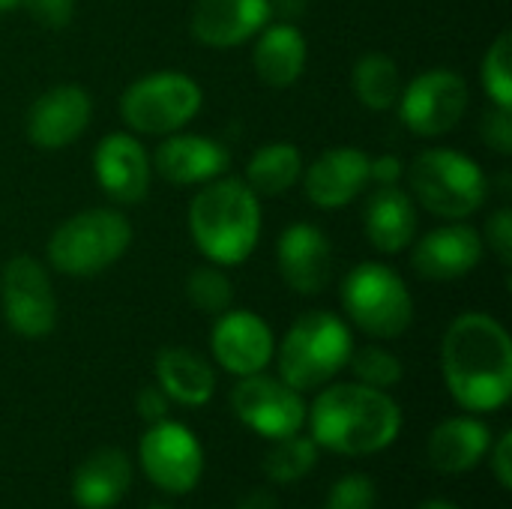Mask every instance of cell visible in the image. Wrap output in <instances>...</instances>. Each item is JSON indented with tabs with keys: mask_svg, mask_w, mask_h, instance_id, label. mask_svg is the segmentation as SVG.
<instances>
[{
	"mask_svg": "<svg viewBox=\"0 0 512 509\" xmlns=\"http://www.w3.org/2000/svg\"><path fill=\"white\" fill-rule=\"evenodd\" d=\"M441 372L450 396L468 414L501 411L512 396V339L486 312L459 315L441 342Z\"/></svg>",
	"mask_w": 512,
	"mask_h": 509,
	"instance_id": "obj_1",
	"label": "cell"
},
{
	"mask_svg": "<svg viewBox=\"0 0 512 509\" xmlns=\"http://www.w3.org/2000/svg\"><path fill=\"white\" fill-rule=\"evenodd\" d=\"M309 435L321 450L339 456H375L402 432V408L387 390L360 381L327 384L306 411Z\"/></svg>",
	"mask_w": 512,
	"mask_h": 509,
	"instance_id": "obj_2",
	"label": "cell"
},
{
	"mask_svg": "<svg viewBox=\"0 0 512 509\" xmlns=\"http://www.w3.org/2000/svg\"><path fill=\"white\" fill-rule=\"evenodd\" d=\"M195 249L219 267L243 264L261 240V198L240 177H216L189 204Z\"/></svg>",
	"mask_w": 512,
	"mask_h": 509,
	"instance_id": "obj_3",
	"label": "cell"
},
{
	"mask_svg": "<svg viewBox=\"0 0 512 509\" xmlns=\"http://www.w3.org/2000/svg\"><path fill=\"white\" fill-rule=\"evenodd\" d=\"M351 351L354 336L345 318L315 309L300 315L288 327L273 357L279 366V378L297 393H309L327 387L348 366Z\"/></svg>",
	"mask_w": 512,
	"mask_h": 509,
	"instance_id": "obj_4",
	"label": "cell"
},
{
	"mask_svg": "<svg viewBox=\"0 0 512 509\" xmlns=\"http://www.w3.org/2000/svg\"><path fill=\"white\" fill-rule=\"evenodd\" d=\"M405 177L414 204L450 222L483 210L489 195V180L480 162L450 147H429L417 153Z\"/></svg>",
	"mask_w": 512,
	"mask_h": 509,
	"instance_id": "obj_5",
	"label": "cell"
},
{
	"mask_svg": "<svg viewBox=\"0 0 512 509\" xmlns=\"http://www.w3.org/2000/svg\"><path fill=\"white\" fill-rule=\"evenodd\" d=\"M132 246V225L120 210L90 207L69 216L48 240V267L72 279H90L114 267Z\"/></svg>",
	"mask_w": 512,
	"mask_h": 509,
	"instance_id": "obj_6",
	"label": "cell"
},
{
	"mask_svg": "<svg viewBox=\"0 0 512 509\" xmlns=\"http://www.w3.org/2000/svg\"><path fill=\"white\" fill-rule=\"evenodd\" d=\"M339 300L348 321L372 339H396L414 324V297L405 279L381 261L351 267Z\"/></svg>",
	"mask_w": 512,
	"mask_h": 509,
	"instance_id": "obj_7",
	"label": "cell"
},
{
	"mask_svg": "<svg viewBox=\"0 0 512 509\" xmlns=\"http://www.w3.org/2000/svg\"><path fill=\"white\" fill-rule=\"evenodd\" d=\"M204 105L201 84L174 69L150 72L132 81L120 96V117L138 135H171L189 126Z\"/></svg>",
	"mask_w": 512,
	"mask_h": 509,
	"instance_id": "obj_8",
	"label": "cell"
},
{
	"mask_svg": "<svg viewBox=\"0 0 512 509\" xmlns=\"http://www.w3.org/2000/svg\"><path fill=\"white\" fill-rule=\"evenodd\" d=\"M468 81L447 66H435L411 78L399 93V117L408 132L420 138H441L453 132L468 111Z\"/></svg>",
	"mask_w": 512,
	"mask_h": 509,
	"instance_id": "obj_9",
	"label": "cell"
},
{
	"mask_svg": "<svg viewBox=\"0 0 512 509\" xmlns=\"http://www.w3.org/2000/svg\"><path fill=\"white\" fill-rule=\"evenodd\" d=\"M0 312L21 339H45L57 327L51 276L33 255H15L0 270Z\"/></svg>",
	"mask_w": 512,
	"mask_h": 509,
	"instance_id": "obj_10",
	"label": "cell"
},
{
	"mask_svg": "<svg viewBox=\"0 0 512 509\" xmlns=\"http://www.w3.org/2000/svg\"><path fill=\"white\" fill-rule=\"evenodd\" d=\"M144 477L165 495H186L201 483L204 450L192 429L174 420L147 426L138 444Z\"/></svg>",
	"mask_w": 512,
	"mask_h": 509,
	"instance_id": "obj_11",
	"label": "cell"
},
{
	"mask_svg": "<svg viewBox=\"0 0 512 509\" xmlns=\"http://www.w3.org/2000/svg\"><path fill=\"white\" fill-rule=\"evenodd\" d=\"M231 408L237 420L267 441H279L303 432L306 426V402L303 393L288 387L273 375H246L231 390Z\"/></svg>",
	"mask_w": 512,
	"mask_h": 509,
	"instance_id": "obj_12",
	"label": "cell"
},
{
	"mask_svg": "<svg viewBox=\"0 0 512 509\" xmlns=\"http://www.w3.org/2000/svg\"><path fill=\"white\" fill-rule=\"evenodd\" d=\"M93 120V99L78 84L48 87L33 99L24 117V135L39 150H63L75 144Z\"/></svg>",
	"mask_w": 512,
	"mask_h": 509,
	"instance_id": "obj_13",
	"label": "cell"
},
{
	"mask_svg": "<svg viewBox=\"0 0 512 509\" xmlns=\"http://www.w3.org/2000/svg\"><path fill=\"white\" fill-rule=\"evenodd\" d=\"M210 351L225 372L246 378L264 372L273 363L276 336L261 315L246 309H228L216 315L210 333Z\"/></svg>",
	"mask_w": 512,
	"mask_h": 509,
	"instance_id": "obj_14",
	"label": "cell"
},
{
	"mask_svg": "<svg viewBox=\"0 0 512 509\" xmlns=\"http://www.w3.org/2000/svg\"><path fill=\"white\" fill-rule=\"evenodd\" d=\"M411 267L417 276L429 282H453L474 273L486 255L483 234L465 219H453L447 225L432 228L417 243H411Z\"/></svg>",
	"mask_w": 512,
	"mask_h": 509,
	"instance_id": "obj_15",
	"label": "cell"
},
{
	"mask_svg": "<svg viewBox=\"0 0 512 509\" xmlns=\"http://www.w3.org/2000/svg\"><path fill=\"white\" fill-rule=\"evenodd\" d=\"M93 174L114 204H141L153 180L150 153L135 135L111 132L93 150Z\"/></svg>",
	"mask_w": 512,
	"mask_h": 509,
	"instance_id": "obj_16",
	"label": "cell"
},
{
	"mask_svg": "<svg viewBox=\"0 0 512 509\" xmlns=\"http://www.w3.org/2000/svg\"><path fill=\"white\" fill-rule=\"evenodd\" d=\"M276 264L282 282L303 297L321 294L333 279V246L330 237L309 225L294 222L279 234L276 243Z\"/></svg>",
	"mask_w": 512,
	"mask_h": 509,
	"instance_id": "obj_17",
	"label": "cell"
},
{
	"mask_svg": "<svg viewBox=\"0 0 512 509\" xmlns=\"http://www.w3.org/2000/svg\"><path fill=\"white\" fill-rule=\"evenodd\" d=\"M150 165L162 180L174 186H204L228 171L231 153L216 138L192 135V132H171L156 147Z\"/></svg>",
	"mask_w": 512,
	"mask_h": 509,
	"instance_id": "obj_18",
	"label": "cell"
},
{
	"mask_svg": "<svg viewBox=\"0 0 512 509\" xmlns=\"http://www.w3.org/2000/svg\"><path fill=\"white\" fill-rule=\"evenodd\" d=\"M273 15V0H198L189 30L207 48H237L255 39Z\"/></svg>",
	"mask_w": 512,
	"mask_h": 509,
	"instance_id": "obj_19",
	"label": "cell"
},
{
	"mask_svg": "<svg viewBox=\"0 0 512 509\" xmlns=\"http://www.w3.org/2000/svg\"><path fill=\"white\" fill-rule=\"evenodd\" d=\"M369 153L360 147H330L309 168H303L306 198L321 210L351 204L369 183Z\"/></svg>",
	"mask_w": 512,
	"mask_h": 509,
	"instance_id": "obj_20",
	"label": "cell"
},
{
	"mask_svg": "<svg viewBox=\"0 0 512 509\" xmlns=\"http://www.w3.org/2000/svg\"><path fill=\"white\" fill-rule=\"evenodd\" d=\"M489 447H492V429L477 414H459L432 429L426 456L438 474L459 477L474 471L489 456Z\"/></svg>",
	"mask_w": 512,
	"mask_h": 509,
	"instance_id": "obj_21",
	"label": "cell"
},
{
	"mask_svg": "<svg viewBox=\"0 0 512 509\" xmlns=\"http://www.w3.org/2000/svg\"><path fill=\"white\" fill-rule=\"evenodd\" d=\"M420 216L408 189L378 186L363 207V231L381 255H399L417 240Z\"/></svg>",
	"mask_w": 512,
	"mask_h": 509,
	"instance_id": "obj_22",
	"label": "cell"
},
{
	"mask_svg": "<svg viewBox=\"0 0 512 509\" xmlns=\"http://www.w3.org/2000/svg\"><path fill=\"white\" fill-rule=\"evenodd\" d=\"M306 60H309L306 36L291 21L267 24L255 36L252 66H255V75L267 87H291V84H297L303 69H306Z\"/></svg>",
	"mask_w": 512,
	"mask_h": 509,
	"instance_id": "obj_23",
	"label": "cell"
},
{
	"mask_svg": "<svg viewBox=\"0 0 512 509\" xmlns=\"http://www.w3.org/2000/svg\"><path fill=\"white\" fill-rule=\"evenodd\" d=\"M132 486V462L123 450L105 447L87 456L72 477V501L81 509H114Z\"/></svg>",
	"mask_w": 512,
	"mask_h": 509,
	"instance_id": "obj_24",
	"label": "cell"
},
{
	"mask_svg": "<svg viewBox=\"0 0 512 509\" xmlns=\"http://www.w3.org/2000/svg\"><path fill=\"white\" fill-rule=\"evenodd\" d=\"M156 384L171 402L201 408L216 393V372L192 348H162L156 357Z\"/></svg>",
	"mask_w": 512,
	"mask_h": 509,
	"instance_id": "obj_25",
	"label": "cell"
},
{
	"mask_svg": "<svg viewBox=\"0 0 512 509\" xmlns=\"http://www.w3.org/2000/svg\"><path fill=\"white\" fill-rule=\"evenodd\" d=\"M303 177V156L291 141L261 144L246 162V186L258 198H282Z\"/></svg>",
	"mask_w": 512,
	"mask_h": 509,
	"instance_id": "obj_26",
	"label": "cell"
},
{
	"mask_svg": "<svg viewBox=\"0 0 512 509\" xmlns=\"http://www.w3.org/2000/svg\"><path fill=\"white\" fill-rule=\"evenodd\" d=\"M351 84L354 93L360 99L363 108L369 111H390L399 102L402 93V75L393 57L381 54V51H369L354 63L351 72Z\"/></svg>",
	"mask_w": 512,
	"mask_h": 509,
	"instance_id": "obj_27",
	"label": "cell"
},
{
	"mask_svg": "<svg viewBox=\"0 0 512 509\" xmlns=\"http://www.w3.org/2000/svg\"><path fill=\"white\" fill-rule=\"evenodd\" d=\"M318 444L312 441V435H288L273 441L270 453L264 456V471L273 483L279 486H291L297 480H303L315 462H318Z\"/></svg>",
	"mask_w": 512,
	"mask_h": 509,
	"instance_id": "obj_28",
	"label": "cell"
},
{
	"mask_svg": "<svg viewBox=\"0 0 512 509\" xmlns=\"http://www.w3.org/2000/svg\"><path fill=\"white\" fill-rule=\"evenodd\" d=\"M186 297L189 303L204 312V315H222L231 309L234 303V285L228 279V273L219 264H204L195 267L186 279Z\"/></svg>",
	"mask_w": 512,
	"mask_h": 509,
	"instance_id": "obj_29",
	"label": "cell"
},
{
	"mask_svg": "<svg viewBox=\"0 0 512 509\" xmlns=\"http://www.w3.org/2000/svg\"><path fill=\"white\" fill-rule=\"evenodd\" d=\"M354 378L366 387H375V390H390L402 381L405 369H402V360L381 348V345H363V348H354L351 351V360H348Z\"/></svg>",
	"mask_w": 512,
	"mask_h": 509,
	"instance_id": "obj_30",
	"label": "cell"
},
{
	"mask_svg": "<svg viewBox=\"0 0 512 509\" xmlns=\"http://www.w3.org/2000/svg\"><path fill=\"white\" fill-rule=\"evenodd\" d=\"M480 81L492 105L512 108V36L507 30L489 45L483 66H480Z\"/></svg>",
	"mask_w": 512,
	"mask_h": 509,
	"instance_id": "obj_31",
	"label": "cell"
},
{
	"mask_svg": "<svg viewBox=\"0 0 512 509\" xmlns=\"http://www.w3.org/2000/svg\"><path fill=\"white\" fill-rule=\"evenodd\" d=\"M375 501H378L375 483L363 474H348L330 486L324 509H375Z\"/></svg>",
	"mask_w": 512,
	"mask_h": 509,
	"instance_id": "obj_32",
	"label": "cell"
},
{
	"mask_svg": "<svg viewBox=\"0 0 512 509\" xmlns=\"http://www.w3.org/2000/svg\"><path fill=\"white\" fill-rule=\"evenodd\" d=\"M18 6L48 30H63L75 18V0H21Z\"/></svg>",
	"mask_w": 512,
	"mask_h": 509,
	"instance_id": "obj_33",
	"label": "cell"
},
{
	"mask_svg": "<svg viewBox=\"0 0 512 509\" xmlns=\"http://www.w3.org/2000/svg\"><path fill=\"white\" fill-rule=\"evenodd\" d=\"M483 243L495 252V258L510 267L512 264V210L510 207H501L489 216L486 222V234H483Z\"/></svg>",
	"mask_w": 512,
	"mask_h": 509,
	"instance_id": "obj_34",
	"label": "cell"
},
{
	"mask_svg": "<svg viewBox=\"0 0 512 509\" xmlns=\"http://www.w3.org/2000/svg\"><path fill=\"white\" fill-rule=\"evenodd\" d=\"M480 135H483V141L495 150V153H501V156H510L512 153V108H492L486 117H483V123H480Z\"/></svg>",
	"mask_w": 512,
	"mask_h": 509,
	"instance_id": "obj_35",
	"label": "cell"
},
{
	"mask_svg": "<svg viewBox=\"0 0 512 509\" xmlns=\"http://www.w3.org/2000/svg\"><path fill=\"white\" fill-rule=\"evenodd\" d=\"M135 411H138V417H141L147 426H153V423L168 420L171 399L162 393V387H159V384H156V387H144V390L138 393V399H135Z\"/></svg>",
	"mask_w": 512,
	"mask_h": 509,
	"instance_id": "obj_36",
	"label": "cell"
},
{
	"mask_svg": "<svg viewBox=\"0 0 512 509\" xmlns=\"http://www.w3.org/2000/svg\"><path fill=\"white\" fill-rule=\"evenodd\" d=\"M489 465L501 489H512V432H504L489 447Z\"/></svg>",
	"mask_w": 512,
	"mask_h": 509,
	"instance_id": "obj_37",
	"label": "cell"
},
{
	"mask_svg": "<svg viewBox=\"0 0 512 509\" xmlns=\"http://www.w3.org/2000/svg\"><path fill=\"white\" fill-rule=\"evenodd\" d=\"M402 177H405V165L393 153L369 159V180H375L378 186H396Z\"/></svg>",
	"mask_w": 512,
	"mask_h": 509,
	"instance_id": "obj_38",
	"label": "cell"
},
{
	"mask_svg": "<svg viewBox=\"0 0 512 509\" xmlns=\"http://www.w3.org/2000/svg\"><path fill=\"white\" fill-rule=\"evenodd\" d=\"M237 509H279V504H276V498H273L270 492L258 489V492L246 495V498L237 504Z\"/></svg>",
	"mask_w": 512,
	"mask_h": 509,
	"instance_id": "obj_39",
	"label": "cell"
},
{
	"mask_svg": "<svg viewBox=\"0 0 512 509\" xmlns=\"http://www.w3.org/2000/svg\"><path fill=\"white\" fill-rule=\"evenodd\" d=\"M417 509H459L456 504H450V501H441V498H432V501H423Z\"/></svg>",
	"mask_w": 512,
	"mask_h": 509,
	"instance_id": "obj_40",
	"label": "cell"
},
{
	"mask_svg": "<svg viewBox=\"0 0 512 509\" xmlns=\"http://www.w3.org/2000/svg\"><path fill=\"white\" fill-rule=\"evenodd\" d=\"M21 0H0V12H9V9H18Z\"/></svg>",
	"mask_w": 512,
	"mask_h": 509,
	"instance_id": "obj_41",
	"label": "cell"
},
{
	"mask_svg": "<svg viewBox=\"0 0 512 509\" xmlns=\"http://www.w3.org/2000/svg\"><path fill=\"white\" fill-rule=\"evenodd\" d=\"M144 509H171L168 504H150V507H144Z\"/></svg>",
	"mask_w": 512,
	"mask_h": 509,
	"instance_id": "obj_42",
	"label": "cell"
}]
</instances>
